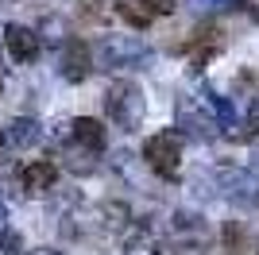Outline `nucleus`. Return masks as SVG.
<instances>
[{
    "label": "nucleus",
    "mask_w": 259,
    "mask_h": 255,
    "mask_svg": "<svg viewBox=\"0 0 259 255\" xmlns=\"http://www.w3.org/2000/svg\"><path fill=\"white\" fill-rule=\"evenodd\" d=\"M143 162L159 178H174V170L182 162V139H178V132H155V136L143 139Z\"/></svg>",
    "instance_id": "1"
},
{
    "label": "nucleus",
    "mask_w": 259,
    "mask_h": 255,
    "mask_svg": "<svg viewBox=\"0 0 259 255\" xmlns=\"http://www.w3.org/2000/svg\"><path fill=\"white\" fill-rule=\"evenodd\" d=\"M97 54H101V66H108V70H136L140 62L151 58V51L136 35H108V39H101Z\"/></svg>",
    "instance_id": "2"
},
{
    "label": "nucleus",
    "mask_w": 259,
    "mask_h": 255,
    "mask_svg": "<svg viewBox=\"0 0 259 255\" xmlns=\"http://www.w3.org/2000/svg\"><path fill=\"white\" fill-rule=\"evenodd\" d=\"M105 112L112 116V124L120 128H136L143 116V93L132 81H112L105 93Z\"/></svg>",
    "instance_id": "3"
},
{
    "label": "nucleus",
    "mask_w": 259,
    "mask_h": 255,
    "mask_svg": "<svg viewBox=\"0 0 259 255\" xmlns=\"http://www.w3.org/2000/svg\"><path fill=\"white\" fill-rule=\"evenodd\" d=\"M93 51H89V42L81 39H66L62 42V54H58V74L66 77L70 85H81L89 74H93Z\"/></svg>",
    "instance_id": "4"
},
{
    "label": "nucleus",
    "mask_w": 259,
    "mask_h": 255,
    "mask_svg": "<svg viewBox=\"0 0 259 255\" xmlns=\"http://www.w3.org/2000/svg\"><path fill=\"white\" fill-rule=\"evenodd\" d=\"M4 47H8V54L16 62H35L43 42H39V31L23 27V23H8V27H4Z\"/></svg>",
    "instance_id": "5"
},
{
    "label": "nucleus",
    "mask_w": 259,
    "mask_h": 255,
    "mask_svg": "<svg viewBox=\"0 0 259 255\" xmlns=\"http://www.w3.org/2000/svg\"><path fill=\"white\" fill-rule=\"evenodd\" d=\"M70 139H74L77 147H89V151H105V143H108V132H105V124L101 120H93V116H77L74 124H70Z\"/></svg>",
    "instance_id": "6"
},
{
    "label": "nucleus",
    "mask_w": 259,
    "mask_h": 255,
    "mask_svg": "<svg viewBox=\"0 0 259 255\" xmlns=\"http://www.w3.org/2000/svg\"><path fill=\"white\" fill-rule=\"evenodd\" d=\"M54 178H58V166H54L51 159H35V162H27V166L20 170V182H23L27 193H47L54 186Z\"/></svg>",
    "instance_id": "7"
},
{
    "label": "nucleus",
    "mask_w": 259,
    "mask_h": 255,
    "mask_svg": "<svg viewBox=\"0 0 259 255\" xmlns=\"http://www.w3.org/2000/svg\"><path fill=\"white\" fill-rule=\"evenodd\" d=\"M4 139H12L16 147H35V143L43 139V128L35 124V120L20 116V120H12V128H8V136H4Z\"/></svg>",
    "instance_id": "8"
},
{
    "label": "nucleus",
    "mask_w": 259,
    "mask_h": 255,
    "mask_svg": "<svg viewBox=\"0 0 259 255\" xmlns=\"http://www.w3.org/2000/svg\"><path fill=\"white\" fill-rule=\"evenodd\" d=\"M116 12L124 16V20H128V27H136V31H147V27L155 23V16L143 8L140 0H124V4H116Z\"/></svg>",
    "instance_id": "9"
},
{
    "label": "nucleus",
    "mask_w": 259,
    "mask_h": 255,
    "mask_svg": "<svg viewBox=\"0 0 259 255\" xmlns=\"http://www.w3.org/2000/svg\"><path fill=\"white\" fill-rule=\"evenodd\" d=\"M140 4H143L147 12H151L155 20H159V16H170V12L178 8V0H140Z\"/></svg>",
    "instance_id": "10"
},
{
    "label": "nucleus",
    "mask_w": 259,
    "mask_h": 255,
    "mask_svg": "<svg viewBox=\"0 0 259 255\" xmlns=\"http://www.w3.org/2000/svg\"><path fill=\"white\" fill-rule=\"evenodd\" d=\"M248 124H251V128L259 132V97L251 101V108H248Z\"/></svg>",
    "instance_id": "11"
},
{
    "label": "nucleus",
    "mask_w": 259,
    "mask_h": 255,
    "mask_svg": "<svg viewBox=\"0 0 259 255\" xmlns=\"http://www.w3.org/2000/svg\"><path fill=\"white\" fill-rule=\"evenodd\" d=\"M4 228H8V209L0 205V232H4Z\"/></svg>",
    "instance_id": "12"
},
{
    "label": "nucleus",
    "mask_w": 259,
    "mask_h": 255,
    "mask_svg": "<svg viewBox=\"0 0 259 255\" xmlns=\"http://www.w3.org/2000/svg\"><path fill=\"white\" fill-rule=\"evenodd\" d=\"M35 255H58V251H35Z\"/></svg>",
    "instance_id": "13"
},
{
    "label": "nucleus",
    "mask_w": 259,
    "mask_h": 255,
    "mask_svg": "<svg viewBox=\"0 0 259 255\" xmlns=\"http://www.w3.org/2000/svg\"><path fill=\"white\" fill-rule=\"evenodd\" d=\"M0 147H4V132H0Z\"/></svg>",
    "instance_id": "14"
},
{
    "label": "nucleus",
    "mask_w": 259,
    "mask_h": 255,
    "mask_svg": "<svg viewBox=\"0 0 259 255\" xmlns=\"http://www.w3.org/2000/svg\"><path fill=\"white\" fill-rule=\"evenodd\" d=\"M255 190H259V182H255ZM255 201H259V193H255Z\"/></svg>",
    "instance_id": "15"
}]
</instances>
